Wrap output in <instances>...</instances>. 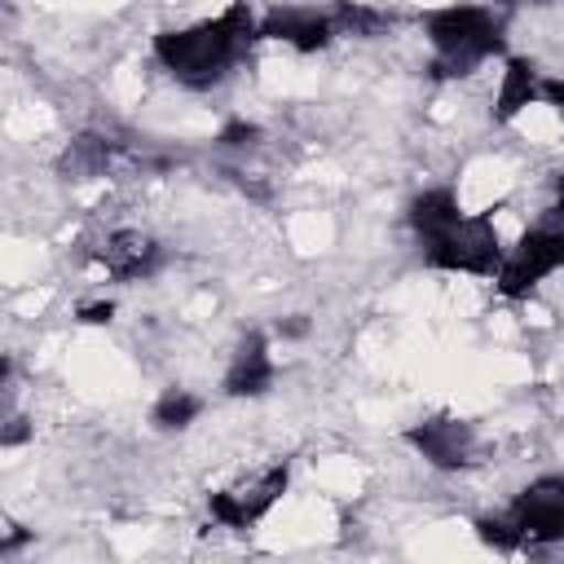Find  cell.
Masks as SVG:
<instances>
[{
	"mask_svg": "<svg viewBox=\"0 0 564 564\" xmlns=\"http://www.w3.org/2000/svg\"><path fill=\"white\" fill-rule=\"evenodd\" d=\"M260 40V18L251 13L247 0H229L216 18L189 22V26H172L154 35V62L181 84V88H212L220 84L234 62Z\"/></svg>",
	"mask_w": 564,
	"mask_h": 564,
	"instance_id": "obj_1",
	"label": "cell"
},
{
	"mask_svg": "<svg viewBox=\"0 0 564 564\" xmlns=\"http://www.w3.org/2000/svg\"><path fill=\"white\" fill-rule=\"evenodd\" d=\"M423 35L432 44V75L436 79H467L489 57H502L507 35L494 9L485 4H441L423 13Z\"/></svg>",
	"mask_w": 564,
	"mask_h": 564,
	"instance_id": "obj_2",
	"label": "cell"
},
{
	"mask_svg": "<svg viewBox=\"0 0 564 564\" xmlns=\"http://www.w3.org/2000/svg\"><path fill=\"white\" fill-rule=\"evenodd\" d=\"M560 269H564V220L551 216V220L524 229L520 242L502 256V264L494 273V291H498V300H529Z\"/></svg>",
	"mask_w": 564,
	"mask_h": 564,
	"instance_id": "obj_3",
	"label": "cell"
},
{
	"mask_svg": "<svg viewBox=\"0 0 564 564\" xmlns=\"http://www.w3.org/2000/svg\"><path fill=\"white\" fill-rule=\"evenodd\" d=\"M502 238L489 212L480 216H463L454 229H445L441 238L423 242V264L436 273H467V278H494L502 264Z\"/></svg>",
	"mask_w": 564,
	"mask_h": 564,
	"instance_id": "obj_4",
	"label": "cell"
},
{
	"mask_svg": "<svg viewBox=\"0 0 564 564\" xmlns=\"http://www.w3.org/2000/svg\"><path fill=\"white\" fill-rule=\"evenodd\" d=\"M286 485H291V463L282 458V463H269V467H260V471L207 494V511L225 529H251L282 502Z\"/></svg>",
	"mask_w": 564,
	"mask_h": 564,
	"instance_id": "obj_5",
	"label": "cell"
},
{
	"mask_svg": "<svg viewBox=\"0 0 564 564\" xmlns=\"http://www.w3.org/2000/svg\"><path fill=\"white\" fill-rule=\"evenodd\" d=\"M502 516L511 520L520 551H538V546L564 542V471H551V476L529 480L511 498V507Z\"/></svg>",
	"mask_w": 564,
	"mask_h": 564,
	"instance_id": "obj_6",
	"label": "cell"
},
{
	"mask_svg": "<svg viewBox=\"0 0 564 564\" xmlns=\"http://www.w3.org/2000/svg\"><path fill=\"white\" fill-rule=\"evenodd\" d=\"M401 441H405L427 467H436V471H463V467L471 463V454H476V427H471L463 414H449V410L410 423V427L401 432Z\"/></svg>",
	"mask_w": 564,
	"mask_h": 564,
	"instance_id": "obj_7",
	"label": "cell"
},
{
	"mask_svg": "<svg viewBox=\"0 0 564 564\" xmlns=\"http://www.w3.org/2000/svg\"><path fill=\"white\" fill-rule=\"evenodd\" d=\"M88 256H93L115 282H141V278L159 273V264H163L159 238H150V234H141V229H110Z\"/></svg>",
	"mask_w": 564,
	"mask_h": 564,
	"instance_id": "obj_8",
	"label": "cell"
},
{
	"mask_svg": "<svg viewBox=\"0 0 564 564\" xmlns=\"http://www.w3.org/2000/svg\"><path fill=\"white\" fill-rule=\"evenodd\" d=\"M335 35L339 26H335V13L326 9H269L260 18V40L286 44L295 53H322L335 44Z\"/></svg>",
	"mask_w": 564,
	"mask_h": 564,
	"instance_id": "obj_9",
	"label": "cell"
},
{
	"mask_svg": "<svg viewBox=\"0 0 564 564\" xmlns=\"http://www.w3.org/2000/svg\"><path fill=\"white\" fill-rule=\"evenodd\" d=\"M278 379V361L269 352V335L264 330H247L225 366V379H220V392L234 397V401H251V397H264Z\"/></svg>",
	"mask_w": 564,
	"mask_h": 564,
	"instance_id": "obj_10",
	"label": "cell"
},
{
	"mask_svg": "<svg viewBox=\"0 0 564 564\" xmlns=\"http://www.w3.org/2000/svg\"><path fill=\"white\" fill-rule=\"evenodd\" d=\"M463 216H467V212H463V203H458V194H454L449 185H427V189H419V194L405 203V225H410V234L419 238V247L432 242V238H441L445 229H454Z\"/></svg>",
	"mask_w": 564,
	"mask_h": 564,
	"instance_id": "obj_11",
	"label": "cell"
},
{
	"mask_svg": "<svg viewBox=\"0 0 564 564\" xmlns=\"http://www.w3.org/2000/svg\"><path fill=\"white\" fill-rule=\"evenodd\" d=\"M542 101V75L529 57H507L494 93V123H516L529 106Z\"/></svg>",
	"mask_w": 564,
	"mask_h": 564,
	"instance_id": "obj_12",
	"label": "cell"
},
{
	"mask_svg": "<svg viewBox=\"0 0 564 564\" xmlns=\"http://www.w3.org/2000/svg\"><path fill=\"white\" fill-rule=\"evenodd\" d=\"M110 159H115V145H110L106 137L84 132V137L66 141V150L57 154V172H62L66 181H93V176H106Z\"/></svg>",
	"mask_w": 564,
	"mask_h": 564,
	"instance_id": "obj_13",
	"label": "cell"
},
{
	"mask_svg": "<svg viewBox=\"0 0 564 564\" xmlns=\"http://www.w3.org/2000/svg\"><path fill=\"white\" fill-rule=\"evenodd\" d=\"M198 414H203V397H194L189 388H163L150 405L154 432H185L198 423Z\"/></svg>",
	"mask_w": 564,
	"mask_h": 564,
	"instance_id": "obj_14",
	"label": "cell"
},
{
	"mask_svg": "<svg viewBox=\"0 0 564 564\" xmlns=\"http://www.w3.org/2000/svg\"><path fill=\"white\" fill-rule=\"evenodd\" d=\"M330 13H335V26H339V35L375 40V35L383 31V13H379V9H370V4H352V0H339Z\"/></svg>",
	"mask_w": 564,
	"mask_h": 564,
	"instance_id": "obj_15",
	"label": "cell"
},
{
	"mask_svg": "<svg viewBox=\"0 0 564 564\" xmlns=\"http://www.w3.org/2000/svg\"><path fill=\"white\" fill-rule=\"evenodd\" d=\"M264 137V128L260 123H247V119H229L220 132H216V145H225V150H247V145H256Z\"/></svg>",
	"mask_w": 564,
	"mask_h": 564,
	"instance_id": "obj_16",
	"label": "cell"
},
{
	"mask_svg": "<svg viewBox=\"0 0 564 564\" xmlns=\"http://www.w3.org/2000/svg\"><path fill=\"white\" fill-rule=\"evenodd\" d=\"M75 317H79L84 326H106V322L115 317V300H88V304L75 308Z\"/></svg>",
	"mask_w": 564,
	"mask_h": 564,
	"instance_id": "obj_17",
	"label": "cell"
},
{
	"mask_svg": "<svg viewBox=\"0 0 564 564\" xmlns=\"http://www.w3.org/2000/svg\"><path fill=\"white\" fill-rule=\"evenodd\" d=\"M542 101L564 119V79H542Z\"/></svg>",
	"mask_w": 564,
	"mask_h": 564,
	"instance_id": "obj_18",
	"label": "cell"
},
{
	"mask_svg": "<svg viewBox=\"0 0 564 564\" xmlns=\"http://www.w3.org/2000/svg\"><path fill=\"white\" fill-rule=\"evenodd\" d=\"M278 335H282V339H300V335H308V317H304V313L282 317V322H278Z\"/></svg>",
	"mask_w": 564,
	"mask_h": 564,
	"instance_id": "obj_19",
	"label": "cell"
},
{
	"mask_svg": "<svg viewBox=\"0 0 564 564\" xmlns=\"http://www.w3.org/2000/svg\"><path fill=\"white\" fill-rule=\"evenodd\" d=\"M26 436H31V427H26V419H9V427H4V436H0V445H9V449H13V445H22Z\"/></svg>",
	"mask_w": 564,
	"mask_h": 564,
	"instance_id": "obj_20",
	"label": "cell"
},
{
	"mask_svg": "<svg viewBox=\"0 0 564 564\" xmlns=\"http://www.w3.org/2000/svg\"><path fill=\"white\" fill-rule=\"evenodd\" d=\"M22 542H31V533H26V529H18V524H9V533L0 538V555H13Z\"/></svg>",
	"mask_w": 564,
	"mask_h": 564,
	"instance_id": "obj_21",
	"label": "cell"
},
{
	"mask_svg": "<svg viewBox=\"0 0 564 564\" xmlns=\"http://www.w3.org/2000/svg\"><path fill=\"white\" fill-rule=\"evenodd\" d=\"M551 216L564 220V176H555V203H551Z\"/></svg>",
	"mask_w": 564,
	"mask_h": 564,
	"instance_id": "obj_22",
	"label": "cell"
}]
</instances>
